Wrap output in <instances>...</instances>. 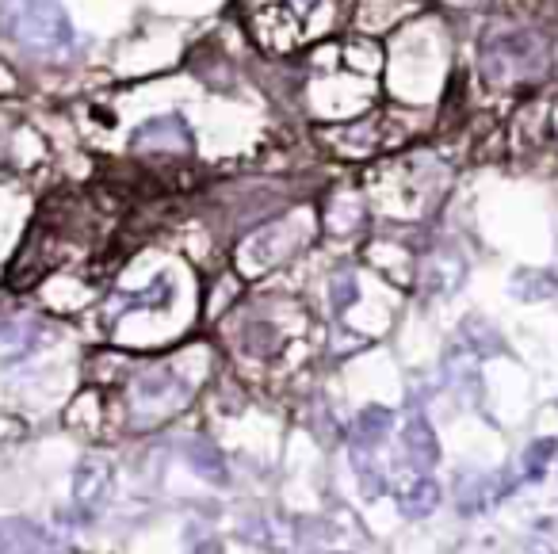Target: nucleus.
<instances>
[{
	"instance_id": "12",
	"label": "nucleus",
	"mask_w": 558,
	"mask_h": 554,
	"mask_svg": "<svg viewBox=\"0 0 558 554\" xmlns=\"http://www.w3.org/2000/svg\"><path fill=\"white\" fill-rule=\"evenodd\" d=\"M463 329H467V344H471L478 356H494V352H501V337H497L486 321L471 318Z\"/></svg>"
},
{
	"instance_id": "10",
	"label": "nucleus",
	"mask_w": 558,
	"mask_h": 554,
	"mask_svg": "<svg viewBox=\"0 0 558 554\" xmlns=\"http://www.w3.org/2000/svg\"><path fill=\"white\" fill-rule=\"evenodd\" d=\"M390 425H394L390 409H383V405H367L364 413L356 417V428H352V444H356V448H364V451H371L375 444H383V440H387Z\"/></svg>"
},
{
	"instance_id": "9",
	"label": "nucleus",
	"mask_w": 558,
	"mask_h": 554,
	"mask_svg": "<svg viewBox=\"0 0 558 554\" xmlns=\"http://www.w3.org/2000/svg\"><path fill=\"white\" fill-rule=\"evenodd\" d=\"M436 505H440V486L432 482L429 474H421L413 486H406V490L398 493V509H402V516H409V520L432 516Z\"/></svg>"
},
{
	"instance_id": "1",
	"label": "nucleus",
	"mask_w": 558,
	"mask_h": 554,
	"mask_svg": "<svg viewBox=\"0 0 558 554\" xmlns=\"http://www.w3.org/2000/svg\"><path fill=\"white\" fill-rule=\"evenodd\" d=\"M0 39L27 54H65L77 31L62 0H0Z\"/></svg>"
},
{
	"instance_id": "2",
	"label": "nucleus",
	"mask_w": 558,
	"mask_h": 554,
	"mask_svg": "<svg viewBox=\"0 0 558 554\" xmlns=\"http://www.w3.org/2000/svg\"><path fill=\"white\" fill-rule=\"evenodd\" d=\"M551 65V46L536 31H501L482 43V77L494 88L536 85Z\"/></svg>"
},
{
	"instance_id": "8",
	"label": "nucleus",
	"mask_w": 558,
	"mask_h": 554,
	"mask_svg": "<svg viewBox=\"0 0 558 554\" xmlns=\"http://www.w3.org/2000/svg\"><path fill=\"white\" fill-rule=\"evenodd\" d=\"M184 455H188V467H192L203 482H215V486H226V482H230L226 459H222V451H218L211 440H188V444H184Z\"/></svg>"
},
{
	"instance_id": "6",
	"label": "nucleus",
	"mask_w": 558,
	"mask_h": 554,
	"mask_svg": "<svg viewBox=\"0 0 558 554\" xmlns=\"http://www.w3.org/2000/svg\"><path fill=\"white\" fill-rule=\"evenodd\" d=\"M513 490L501 474H474V478H467L463 486H459V512L463 516H474V512L490 509L494 501H501L505 493Z\"/></svg>"
},
{
	"instance_id": "7",
	"label": "nucleus",
	"mask_w": 558,
	"mask_h": 554,
	"mask_svg": "<svg viewBox=\"0 0 558 554\" xmlns=\"http://www.w3.org/2000/svg\"><path fill=\"white\" fill-rule=\"evenodd\" d=\"M35 344H39V321H23V318L0 321V363L23 360Z\"/></svg>"
},
{
	"instance_id": "3",
	"label": "nucleus",
	"mask_w": 558,
	"mask_h": 554,
	"mask_svg": "<svg viewBox=\"0 0 558 554\" xmlns=\"http://www.w3.org/2000/svg\"><path fill=\"white\" fill-rule=\"evenodd\" d=\"M111 490V463L100 455H88L73 470V501L81 512H96Z\"/></svg>"
},
{
	"instance_id": "16",
	"label": "nucleus",
	"mask_w": 558,
	"mask_h": 554,
	"mask_svg": "<svg viewBox=\"0 0 558 554\" xmlns=\"http://www.w3.org/2000/svg\"><path fill=\"white\" fill-rule=\"evenodd\" d=\"M528 554H558V551H555V547H547V543H536V547H532Z\"/></svg>"
},
{
	"instance_id": "5",
	"label": "nucleus",
	"mask_w": 558,
	"mask_h": 554,
	"mask_svg": "<svg viewBox=\"0 0 558 554\" xmlns=\"http://www.w3.org/2000/svg\"><path fill=\"white\" fill-rule=\"evenodd\" d=\"M402 444H406L409 467L413 470L429 474V470L440 463V440H436V432H432V425L421 413L406 421V428H402Z\"/></svg>"
},
{
	"instance_id": "13",
	"label": "nucleus",
	"mask_w": 558,
	"mask_h": 554,
	"mask_svg": "<svg viewBox=\"0 0 558 554\" xmlns=\"http://www.w3.org/2000/svg\"><path fill=\"white\" fill-rule=\"evenodd\" d=\"M555 451H558V440H551V436H547V440H536V444L528 448V455H524V474H528V478H539V474L547 470Z\"/></svg>"
},
{
	"instance_id": "11",
	"label": "nucleus",
	"mask_w": 558,
	"mask_h": 554,
	"mask_svg": "<svg viewBox=\"0 0 558 554\" xmlns=\"http://www.w3.org/2000/svg\"><path fill=\"white\" fill-rule=\"evenodd\" d=\"M513 291L520 299H547L558 291V279H551L547 272H520L513 279Z\"/></svg>"
},
{
	"instance_id": "4",
	"label": "nucleus",
	"mask_w": 558,
	"mask_h": 554,
	"mask_svg": "<svg viewBox=\"0 0 558 554\" xmlns=\"http://www.w3.org/2000/svg\"><path fill=\"white\" fill-rule=\"evenodd\" d=\"M54 539L27 516H4L0 520V554H50Z\"/></svg>"
},
{
	"instance_id": "14",
	"label": "nucleus",
	"mask_w": 558,
	"mask_h": 554,
	"mask_svg": "<svg viewBox=\"0 0 558 554\" xmlns=\"http://www.w3.org/2000/svg\"><path fill=\"white\" fill-rule=\"evenodd\" d=\"M329 299H333V310L344 314L352 302H356V279L352 276H337L333 279V287H329Z\"/></svg>"
},
{
	"instance_id": "15",
	"label": "nucleus",
	"mask_w": 558,
	"mask_h": 554,
	"mask_svg": "<svg viewBox=\"0 0 558 554\" xmlns=\"http://www.w3.org/2000/svg\"><path fill=\"white\" fill-rule=\"evenodd\" d=\"M195 554H222V547H218V543H199V551Z\"/></svg>"
}]
</instances>
